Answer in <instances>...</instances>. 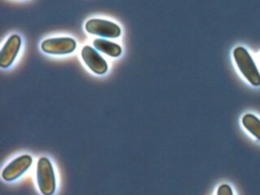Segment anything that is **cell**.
I'll return each mask as SVG.
<instances>
[{
    "label": "cell",
    "instance_id": "6da1fadb",
    "mask_svg": "<svg viewBox=\"0 0 260 195\" xmlns=\"http://www.w3.org/2000/svg\"><path fill=\"white\" fill-rule=\"evenodd\" d=\"M233 56L245 78L254 86L260 85V73L249 52L243 47H237L233 52Z\"/></svg>",
    "mask_w": 260,
    "mask_h": 195
},
{
    "label": "cell",
    "instance_id": "7a4b0ae2",
    "mask_svg": "<svg viewBox=\"0 0 260 195\" xmlns=\"http://www.w3.org/2000/svg\"><path fill=\"white\" fill-rule=\"evenodd\" d=\"M37 184L43 195H53L56 190V177L52 162L47 157L39 158L36 172Z\"/></svg>",
    "mask_w": 260,
    "mask_h": 195
},
{
    "label": "cell",
    "instance_id": "3957f363",
    "mask_svg": "<svg viewBox=\"0 0 260 195\" xmlns=\"http://www.w3.org/2000/svg\"><path fill=\"white\" fill-rule=\"evenodd\" d=\"M84 28L91 35L105 38H118L121 35V28L115 22L101 18H91L85 22Z\"/></svg>",
    "mask_w": 260,
    "mask_h": 195
},
{
    "label": "cell",
    "instance_id": "277c9868",
    "mask_svg": "<svg viewBox=\"0 0 260 195\" xmlns=\"http://www.w3.org/2000/svg\"><path fill=\"white\" fill-rule=\"evenodd\" d=\"M41 48L47 54L65 55L76 49V42L72 38H51L43 41Z\"/></svg>",
    "mask_w": 260,
    "mask_h": 195
},
{
    "label": "cell",
    "instance_id": "5b68a950",
    "mask_svg": "<svg viewBox=\"0 0 260 195\" xmlns=\"http://www.w3.org/2000/svg\"><path fill=\"white\" fill-rule=\"evenodd\" d=\"M32 162V158L28 154H22L11 160L2 171V179L6 182H11L23 175Z\"/></svg>",
    "mask_w": 260,
    "mask_h": 195
},
{
    "label": "cell",
    "instance_id": "8992f818",
    "mask_svg": "<svg viewBox=\"0 0 260 195\" xmlns=\"http://www.w3.org/2000/svg\"><path fill=\"white\" fill-rule=\"evenodd\" d=\"M81 58L85 65L95 74H105L108 70V64L106 60L98 53L94 48L86 45L81 50Z\"/></svg>",
    "mask_w": 260,
    "mask_h": 195
},
{
    "label": "cell",
    "instance_id": "52a82bcc",
    "mask_svg": "<svg viewBox=\"0 0 260 195\" xmlns=\"http://www.w3.org/2000/svg\"><path fill=\"white\" fill-rule=\"evenodd\" d=\"M21 39L17 35H11L4 43L0 51V66L8 68L14 62L20 49Z\"/></svg>",
    "mask_w": 260,
    "mask_h": 195
},
{
    "label": "cell",
    "instance_id": "ba28073f",
    "mask_svg": "<svg viewBox=\"0 0 260 195\" xmlns=\"http://www.w3.org/2000/svg\"><path fill=\"white\" fill-rule=\"evenodd\" d=\"M92 45L95 50L101 51L111 57H119L122 53V49L118 44L106 41L105 39H95L92 42Z\"/></svg>",
    "mask_w": 260,
    "mask_h": 195
},
{
    "label": "cell",
    "instance_id": "9c48e42d",
    "mask_svg": "<svg viewBox=\"0 0 260 195\" xmlns=\"http://www.w3.org/2000/svg\"><path fill=\"white\" fill-rule=\"evenodd\" d=\"M243 126L258 140H260V119L253 114H246L242 118Z\"/></svg>",
    "mask_w": 260,
    "mask_h": 195
},
{
    "label": "cell",
    "instance_id": "30bf717a",
    "mask_svg": "<svg viewBox=\"0 0 260 195\" xmlns=\"http://www.w3.org/2000/svg\"><path fill=\"white\" fill-rule=\"evenodd\" d=\"M216 195H234V194H233V190L230 185L222 184L217 188Z\"/></svg>",
    "mask_w": 260,
    "mask_h": 195
}]
</instances>
